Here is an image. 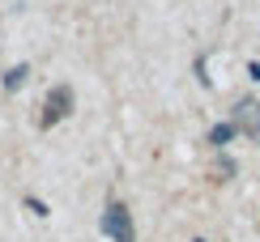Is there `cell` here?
Here are the masks:
<instances>
[{
	"instance_id": "277c9868",
	"label": "cell",
	"mask_w": 260,
	"mask_h": 242,
	"mask_svg": "<svg viewBox=\"0 0 260 242\" xmlns=\"http://www.w3.org/2000/svg\"><path fill=\"white\" fill-rule=\"evenodd\" d=\"M26 76H30V68H26V64H17V68H9V72H5V90H9V94H17L21 85H26Z\"/></svg>"
},
{
	"instance_id": "5b68a950",
	"label": "cell",
	"mask_w": 260,
	"mask_h": 242,
	"mask_svg": "<svg viewBox=\"0 0 260 242\" xmlns=\"http://www.w3.org/2000/svg\"><path fill=\"white\" fill-rule=\"evenodd\" d=\"M235 132H239V128H235V124H218V128L209 132V145H218V149H222L226 140H235Z\"/></svg>"
},
{
	"instance_id": "3957f363",
	"label": "cell",
	"mask_w": 260,
	"mask_h": 242,
	"mask_svg": "<svg viewBox=\"0 0 260 242\" xmlns=\"http://www.w3.org/2000/svg\"><path fill=\"white\" fill-rule=\"evenodd\" d=\"M69 115H73V90L69 85H56V90L47 94V106H43V128L60 124V119H69Z\"/></svg>"
},
{
	"instance_id": "8992f818",
	"label": "cell",
	"mask_w": 260,
	"mask_h": 242,
	"mask_svg": "<svg viewBox=\"0 0 260 242\" xmlns=\"http://www.w3.org/2000/svg\"><path fill=\"white\" fill-rule=\"evenodd\" d=\"M197 242H205V238H197Z\"/></svg>"
},
{
	"instance_id": "6da1fadb",
	"label": "cell",
	"mask_w": 260,
	"mask_h": 242,
	"mask_svg": "<svg viewBox=\"0 0 260 242\" xmlns=\"http://www.w3.org/2000/svg\"><path fill=\"white\" fill-rule=\"evenodd\" d=\"M103 234L115 238V242H137L133 213H128L124 204H107V213H103Z\"/></svg>"
},
{
	"instance_id": "7a4b0ae2",
	"label": "cell",
	"mask_w": 260,
	"mask_h": 242,
	"mask_svg": "<svg viewBox=\"0 0 260 242\" xmlns=\"http://www.w3.org/2000/svg\"><path fill=\"white\" fill-rule=\"evenodd\" d=\"M231 124L239 128L243 136L260 140V102H256V98H239V102H235V111H231Z\"/></svg>"
}]
</instances>
